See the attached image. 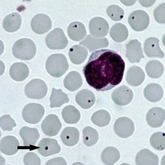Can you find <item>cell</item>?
Returning a JSON list of instances; mask_svg holds the SVG:
<instances>
[{"mask_svg":"<svg viewBox=\"0 0 165 165\" xmlns=\"http://www.w3.org/2000/svg\"><path fill=\"white\" fill-rule=\"evenodd\" d=\"M22 23V18L17 12H14L7 15L3 20L2 26L4 29L9 32L17 31Z\"/></svg>","mask_w":165,"mask_h":165,"instance_id":"25","label":"cell"},{"mask_svg":"<svg viewBox=\"0 0 165 165\" xmlns=\"http://www.w3.org/2000/svg\"><path fill=\"white\" fill-rule=\"evenodd\" d=\"M39 148L38 152L44 157H48L59 153L61 147L57 140L54 139L44 138L42 139L38 145Z\"/></svg>","mask_w":165,"mask_h":165,"instance_id":"14","label":"cell"},{"mask_svg":"<svg viewBox=\"0 0 165 165\" xmlns=\"http://www.w3.org/2000/svg\"><path fill=\"white\" fill-rule=\"evenodd\" d=\"M110 34L112 39L117 42L125 40L128 36V31L126 26L121 23H117L111 28Z\"/></svg>","mask_w":165,"mask_h":165,"instance_id":"30","label":"cell"},{"mask_svg":"<svg viewBox=\"0 0 165 165\" xmlns=\"http://www.w3.org/2000/svg\"><path fill=\"white\" fill-rule=\"evenodd\" d=\"M70 38L74 41H80L85 37L86 31L84 25L80 22L74 21L70 23L67 28Z\"/></svg>","mask_w":165,"mask_h":165,"instance_id":"27","label":"cell"},{"mask_svg":"<svg viewBox=\"0 0 165 165\" xmlns=\"http://www.w3.org/2000/svg\"><path fill=\"white\" fill-rule=\"evenodd\" d=\"M106 13L108 16L115 21L121 20L124 14V10L118 5L115 4L108 6L106 8Z\"/></svg>","mask_w":165,"mask_h":165,"instance_id":"38","label":"cell"},{"mask_svg":"<svg viewBox=\"0 0 165 165\" xmlns=\"http://www.w3.org/2000/svg\"><path fill=\"white\" fill-rule=\"evenodd\" d=\"M145 74L140 67L133 66L128 70L126 76V80L128 83L133 86L140 85L145 79Z\"/></svg>","mask_w":165,"mask_h":165,"instance_id":"19","label":"cell"},{"mask_svg":"<svg viewBox=\"0 0 165 165\" xmlns=\"http://www.w3.org/2000/svg\"><path fill=\"white\" fill-rule=\"evenodd\" d=\"M128 22L134 30L140 32L146 29L150 22L149 17L148 14L142 10H135L129 15Z\"/></svg>","mask_w":165,"mask_h":165,"instance_id":"7","label":"cell"},{"mask_svg":"<svg viewBox=\"0 0 165 165\" xmlns=\"http://www.w3.org/2000/svg\"><path fill=\"white\" fill-rule=\"evenodd\" d=\"M135 161L138 165H157L159 164V158L149 149H143L138 152Z\"/></svg>","mask_w":165,"mask_h":165,"instance_id":"21","label":"cell"},{"mask_svg":"<svg viewBox=\"0 0 165 165\" xmlns=\"http://www.w3.org/2000/svg\"><path fill=\"white\" fill-rule=\"evenodd\" d=\"M45 43L47 46L52 50H60L65 48L68 44V40L63 30L56 28L50 31L46 36Z\"/></svg>","mask_w":165,"mask_h":165,"instance_id":"5","label":"cell"},{"mask_svg":"<svg viewBox=\"0 0 165 165\" xmlns=\"http://www.w3.org/2000/svg\"><path fill=\"white\" fill-rule=\"evenodd\" d=\"M68 67L69 64L66 57L61 53L52 54L47 58L45 63L47 72L54 77L62 76L67 71Z\"/></svg>","mask_w":165,"mask_h":165,"instance_id":"2","label":"cell"},{"mask_svg":"<svg viewBox=\"0 0 165 165\" xmlns=\"http://www.w3.org/2000/svg\"><path fill=\"white\" fill-rule=\"evenodd\" d=\"M155 20L160 23H165V3L158 6L153 12Z\"/></svg>","mask_w":165,"mask_h":165,"instance_id":"41","label":"cell"},{"mask_svg":"<svg viewBox=\"0 0 165 165\" xmlns=\"http://www.w3.org/2000/svg\"><path fill=\"white\" fill-rule=\"evenodd\" d=\"M44 113V108L41 104L30 103L23 108L22 116L26 122L31 124H36L41 121Z\"/></svg>","mask_w":165,"mask_h":165,"instance_id":"6","label":"cell"},{"mask_svg":"<svg viewBox=\"0 0 165 165\" xmlns=\"http://www.w3.org/2000/svg\"><path fill=\"white\" fill-rule=\"evenodd\" d=\"M165 118V110L160 107L152 108L148 112L146 116L148 124L154 128L161 126L164 122Z\"/></svg>","mask_w":165,"mask_h":165,"instance_id":"16","label":"cell"},{"mask_svg":"<svg viewBox=\"0 0 165 165\" xmlns=\"http://www.w3.org/2000/svg\"><path fill=\"white\" fill-rule=\"evenodd\" d=\"M88 51L80 45L73 46L69 50L68 55L71 61L73 64H80L83 63L87 57Z\"/></svg>","mask_w":165,"mask_h":165,"instance_id":"28","label":"cell"},{"mask_svg":"<svg viewBox=\"0 0 165 165\" xmlns=\"http://www.w3.org/2000/svg\"><path fill=\"white\" fill-rule=\"evenodd\" d=\"M36 45L32 40L23 38L16 41L12 48V52L16 58L28 61L33 58L36 52Z\"/></svg>","mask_w":165,"mask_h":165,"instance_id":"3","label":"cell"},{"mask_svg":"<svg viewBox=\"0 0 165 165\" xmlns=\"http://www.w3.org/2000/svg\"><path fill=\"white\" fill-rule=\"evenodd\" d=\"M60 136L64 145L68 146H72L78 142L80 134L78 130L76 128L67 127L62 130Z\"/></svg>","mask_w":165,"mask_h":165,"instance_id":"23","label":"cell"},{"mask_svg":"<svg viewBox=\"0 0 165 165\" xmlns=\"http://www.w3.org/2000/svg\"><path fill=\"white\" fill-rule=\"evenodd\" d=\"M23 163L26 165H39L41 160L38 156L35 153L29 152L23 158Z\"/></svg>","mask_w":165,"mask_h":165,"instance_id":"40","label":"cell"},{"mask_svg":"<svg viewBox=\"0 0 165 165\" xmlns=\"http://www.w3.org/2000/svg\"><path fill=\"white\" fill-rule=\"evenodd\" d=\"M79 44L87 48L90 52H92L97 49L107 47L109 42L106 38H97L88 35Z\"/></svg>","mask_w":165,"mask_h":165,"instance_id":"20","label":"cell"},{"mask_svg":"<svg viewBox=\"0 0 165 165\" xmlns=\"http://www.w3.org/2000/svg\"><path fill=\"white\" fill-rule=\"evenodd\" d=\"M62 115L65 123L71 124L77 123L81 117L79 110L72 105L65 107L62 111Z\"/></svg>","mask_w":165,"mask_h":165,"instance_id":"33","label":"cell"},{"mask_svg":"<svg viewBox=\"0 0 165 165\" xmlns=\"http://www.w3.org/2000/svg\"><path fill=\"white\" fill-rule=\"evenodd\" d=\"M9 75L14 80L21 82L24 80L29 75V70L28 66L22 62H16L10 66Z\"/></svg>","mask_w":165,"mask_h":165,"instance_id":"17","label":"cell"},{"mask_svg":"<svg viewBox=\"0 0 165 165\" xmlns=\"http://www.w3.org/2000/svg\"><path fill=\"white\" fill-rule=\"evenodd\" d=\"M126 46L125 56L130 63H139L141 58L145 57L141 43L137 39L131 40Z\"/></svg>","mask_w":165,"mask_h":165,"instance_id":"12","label":"cell"},{"mask_svg":"<svg viewBox=\"0 0 165 165\" xmlns=\"http://www.w3.org/2000/svg\"><path fill=\"white\" fill-rule=\"evenodd\" d=\"M50 100V107L53 108L60 107L63 104L68 102L69 99L68 94L63 92L61 89L53 88Z\"/></svg>","mask_w":165,"mask_h":165,"instance_id":"32","label":"cell"},{"mask_svg":"<svg viewBox=\"0 0 165 165\" xmlns=\"http://www.w3.org/2000/svg\"><path fill=\"white\" fill-rule=\"evenodd\" d=\"M47 90V86L45 82L40 79L35 78L26 84L24 91L28 98L39 100L46 96Z\"/></svg>","mask_w":165,"mask_h":165,"instance_id":"4","label":"cell"},{"mask_svg":"<svg viewBox=\"0 0 165 165\" xmlns=\"http://www.w3.org/2000/svg\"><path fill=\"white\" fill-rule=\"evenodd\" d=\"M91 119L94 124L99 127H103L109 124L111 120V116L106 110H100L93 114Z\"/></svg>","mask_w":165,"mask_h":165,"instance_id":"35","label":"cell"},{"mask_svg":"<svg viewBox=\"0 0 165 165\" xmlns=\"http://www.w3.org/2000/svg\"><path fill=\"white\" fill-rule=\"evenodd\" d=\"M46 165H66L65 160L62 158L58 157L48 160Z\"/></svg>","mask_w":165,"mask_h":165,"instance_id":"42","label":"cell"},{"mask_svg":"<svg viewBox=\"0 0 165 165\" xmlns=\"http://www.w3.org/2000/svg\"><path fill=\"white\" fill-rule=\"evenodd\" d=\"M62 124L58 116L53 114L46 116L41 124V128L44 133L50 136L56 135L60 131Z\"/></svg>","mask_w":165,"mask_h":165,"instance_id":"10","label":"cell"},{"mask_svg":"<svg viewBox=\"0 0 165 165\" xmlns=\"http://www.w3.org/2000/svg\"><path fill=\"white\" fill-rule=\"evenodd\" d=\"M144 94L148 101L153 103L158 102L162 98L164 91L161 86L154 83L147 85L144 88Z\"/></svg>","mask_w":165,"mask_h":165,"instance_id":"24","label":"cell"},{"mask_svg":"<svg viewBox=\"0 0 165 165\" xmlns=\"http://www.w3.org/2000/svg\"><path fill=\"white\" fill-rule=\"evenodd\" d=\"M19 134L25 146L35 145L40 136L37 128L27 126L22 127L20 130Z\"/></svg>","mask_w":165,"mask_h":165,"instance_id":"26","label":"cell"},{"mask_svg":"<svg viewBox=\"0 0 165 165\" xmlns=\"http://www.w3.org/2000/svg\"><path fill=\"white\" fill-rule=\"evenodd\" d=\"M82 82L80 74L75 71L69 72L64 80V87L71 92L74 91L78 89L82 86Z\"/></svg>","mask_w":165,"mask_h":165,"instance_id":"29","label":"cell"},{"mask_svg":"<svg viewBox=\"0 0 165 165\" xmlns=\"http://www.w3.org/2000/svg\"><path fill=\"white\" fill-rule=\"evenodd\" d=\"M150 143L151 146L158 151H163L165 149V133L158 132L154 133L151 136Z\"/></svg>","mask_w":165,"mask_h":165,"instance_id":"37","label":"cell"},{"mask_svg":"<svg viewBox=\"0 0 165 165\" xmlns=\"http://www.w3.org/2000/svg\"><path fill=\"white\" fill-rule=\"evenodd\" d=\"M159 40L154 37L147 38L143 45V49L146 55L150 58H163L164 54L159 46Z\"/></svg>","mask_w":165,"mask_h":165,"instance_id":"15","label":"cell"},{"mask_svg":"<svg viewBox=\"0 0 165 165\" xmlns=\"http://www.w3.org/2000/svg\"><path fill=\"white\" fill-rule=\"evenodd\" d=\"M88 26L91 35L97 38L105 36L108 33L109 29L108 22L100 17H95L92 19Z\"/></svg>","mask_w":165,"mask_h":165,"instance_id":"11","label":"cell"},{"mask_svg":"<svg viewBox=\"0 0 165 165\" xmlns=\"http://www.w3.org/2000/svg\"><path fill=\"white\" fill-rule=\"evenodd\" d=\"M0 126L3 130L10 131L16 126V124L9 115H5L0 117Z\"/></svg>","mask_w":165,"mask_h":165,"instance_id":"39","label":"cell"},{"mask_svg":"<svg viewBox=\"0 0 165 165\" xmlns=\"http://www.w3.org/2000/svg\"><path fill=\"white\" fill-rule=\"evenodd\" d=\"M133 93L128 87L122 85L115 89L112 94V98L118 105L124 106L129 104L132 100Z\"/></svg>","mask_w":165,"mask_h":165,"instance_id":"13","label":"cell"},{"mask_svg":"<svg viewBox=\"0 0 165 165\" xmlns=\"http://www.w3.org/2000/svg\"><path fill=\"white\" fill-rule=\"evenodd\" d=\"M75 100L82 108L86 109L93 105L95 101V97L92 91L85 89L80 90L77 94Z\"/></svg>","mask_w":165,"mask_h":165,"instance_id":"22","label":"cell"},{"mask_svg":"<svg viewBox=\"0 0 165 165\" xmlns=\"http://www.w3.org/2000/svg\"><path fill=\"white\" fill-rule=\"evenodd\" d=\"M31 26L35 33L42 34L48 32L52 28V22L50 17L45 14L35 15L31 21Z\"/></svg>","mask_w":165,"mask_h":165,"instance_id":"8","label":"cell"},{"mask_svg":"<svg viewBox=\"0 0 165 165\" xmlns=\"http://www.w3.org/2000/svg\"><path fill=\"white\" fill-rule=\"evenodd\" d=\"M125 63L116 52L102 49L93 52L83 68L88 84L98 91L111 89L123 79Z\"/></svg>","mask_w":165,"mask_h":165,"instance_id":"1","label":"cell"},{"mask_svg":"<svg viewBox=\"0 0 165 165\" xmlns=\"http://www.w3.org/2000/svg\"><path fill=\"white\" fill-rule=\"evenodd\" d=\"M113 129L118 136L122 138H127L133 134L135 129L134 124L129 118L122 117L116 120Z\"/></svg>","mask_w":165,"mask_h":165,"instance_id":"9","label":"cell"},{"mask_svg":"<svg viewBox=\"0 0 165 165\" xmlns=\"http://www.w3.org/2000/svg\"><path fill=\"white\" fill-rule=\"evenodd\" d=\"M155 0H139L140 4L143 6L148 7L152 5L155 2Z\"/></svg>","mask_w":165,"mask_h":165,"instance_id":"43","label":"cell"},{"mask_svg":"<svg viewBox=\"0 0 165 165\" xmlns=\"http://www.w3.org/2000/svg\"><path fill=\"white\" fill-rule=\"evenodd\" d=\"M84 143L88 146H91L95 144L99 139V134L97 130L90 127L87 126L83 130Z\"/></svg>","mask_w":165,"mask_h":165,"instance_id":"36","label":"cell"},{"mask_svg":"<svg viewBox=\"0 0 165 165\" xmlns=\"http://www.w3.org/2000/svg\"><path fill=\"white\" fill-rule=\"evenodd\" d=\"M145 70L148 76L152 78L157 79L160 77L163 74L164 67L160 62L154 60L147 63Z\"/></svg>","mask_w":165,"mask_h":165,"instance_id":"34","label":"cell"},{"mask_svg":"<svg viewBox=\"0 0 165 165\" xmlns=\"http://www.w3.org/2000/svg\"><path fill=\"white\" fill-rule=\"evenodd\" d=\"M19 146L18 140L12 136H6L0 140V151L7 155H11L16 153L18 151V147Z\"/></svg>","mask_w":165,"mask_h":165,"instance_id":"18","label":"cell"},{"mask_svg":"<svg viewBox=\"0 0 165 165\" xmlns=\"http://www.w3.org/2000/svg\"><path fill=\"white\" fill-rule=\"evenodd\" d=\"M120 153L116 148L109 146L103 151L101 155V159L102 163L108 165H113L119 159Z\"/></svg>","mask_w":165,"mask_h":165,"instance_id":"31","label":"cell"}]
</instances>
